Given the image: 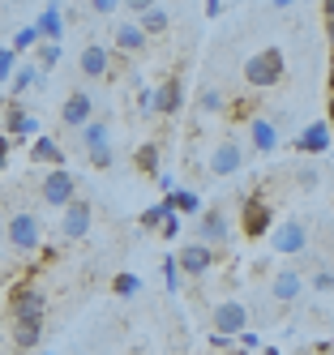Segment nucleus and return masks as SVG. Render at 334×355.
I'll use <instances>...</instances> for the list:
<instances>
[{"mask_svg": "<svg viewBox=\"0 0 334 355\" xmlns=\"http://www.w3.org/2000/svg\"><path fill=\"white\" fill-rule=\"evenodd\" d=\"M159 236H163V240H176V236H180V214H176V210L159 223Z\"/></svg>", "mask_w": 334, "mask_h": 355, "instance_id": "c9c22d12", "label": "nucleus"}, {"mask_svg": "<svg viewBox=\"0 0 334 355\" xmlns=\"http://www.w3.org/2000/svg\"><path fill=\"white\" fill-rule=\"evenodd\" d=\"M9 150H13V137H9V133H0V171H5V159H9Z\"/></svg>", "mask_w": 334, "mask_h": 355, "instance_id": "79ce46f5", "label": "nucleus"}, {"mask_svg": "<svg viewBox=\"0 0 334 355\" xmlns=\"http://www.w3.org/2000/svg\"><path fill=\"white\" fill-rule=\"evenodd\" d=\"M274 5H278V9H287V5H296V0H274Z\"/></svg>", "mask_w": 334, "mask_h": 355, "instance_id": "09e8293b", "label": "nucleus"}, {"mask_svg": "<svg viewBox=\"0 0 334 355\" xmlns=\"http://www.w3.org/2000/svg\"><path fill=\"white\" fill-rule=\"evenodd\" d=\"M322 17H326L330 26H334V0H322Z\"/></svg>", "mask_w": 334, "mask_h": 355, "instance_id": "49530a36", "label": "nucleus"}, {"mask_svg": "<svg viewBox=\"0 0 334 355\" xmlns=\"http://www.w3.org/2000/svg\"><path fill=\"white\" fill-rule=\"evenodd\" d=\"M39 197H43V206L65 210L69 201L77 197V175H73L69 167H47L43 180H39Z\"/></svg>", "mask_w": 334, "mask_h": 355, "instance_id": "20e7f679", "label": "nucleus"}, {"mask_svg": "<svg viewBox=\"0 0 334 355\" xmlns=\"http://www.w3.org/2000/svg\"><path fill=\"white\" fill-rule=\"evenodd\" d=\"M223 13V0H206V17H219Z\"/></svg>", "mask_w": 334, "mask_h": 355, "instance_id": "a18cd8bd", "label": "nucleus"}, {"mask_svg": "<svg viewBox=\"0 0 334 355\" xmlns=\"http://www.w3.org/2000/svg\"><path fill=\"white\" fill-rule=\"evenodd\" d=\"M180 270H176V257H163V278H167V291L176 295V287H180V278H176Z\"/></svg>", "mask_w": 334, "mask_h": 355, "instance_id": "58836bf2", "label": "nucleus"}, {"mask_svg": "<svg viewBox=\"0 0 334 355\" xmlns=\"http://www.w3.org/2000/svg\"><path fill=\"white\" fill-rule=\"evenodd\" d=\"M0 240H5V223H0Z\"/></svg>", "mask_w": 334, "mask_h": 355, "instance_id": "603ef678", "label": "nucleus"}, {"mask_svg": "<svg viewBox=\"0 0 334 355\" xmlns=\"http://www.w3.org/2000/svg\"><path fill=\"white\" fill-rule=\"evenodd\" d=\"M31 163H39V167H65V150L56 146V137L39 133V137L31 141Z\"/></svg>", "mask_w": 334, "mask_h": 355, "instance_id": "4be33fe9", "label": "nucleus"}, {"mask_svg": "<svg viewBox=\"0 0 334 355\" xmlns=\"http://www.w3.org/2000/svg\"><path fill=\"white\" fill-rule=\"evenodd\" d=\"M231 355H244V351H240V347H236V351H231Z\"/></svg>", "mask_w": 334, "mask_h": 355, "instance_id": "864d4df0", "label": "nucleus"}, {"mask_svg": "<svg viewBox=\"0 0 334 355\" xmlns=\"http://www.w3.org/2000/svg\"><path fill=\"white\" fill-rule=\"evenodd\" d=\"M326 124L334 129V90H330V107H326Z\"/></svg>", "mask_w": 334, "mask_h": 355, "instance_id": "de8ad7c7", "label": "nucleus"}, {"mask_svg": "<svg viewBox=\"0 0 334 355\" xmlns=\"http://www.w3.org/2000/svg\"><path fill=\"white\" fill-rule=\"evenodd\" d=\"M266 355H278V351H274V347H266Z\"/></svg>", "mask_w": 334, "mask_h": 355, "instance_id": "3c124183", "label": "nucleus"}, {"mask_svg": "<svg viewBox=\"0 0 334 355\" xmlns=\"http://www.w3.org/2000/svg\"><path fill=\"white\" fill-rule=\"evenodd\" d=\"M146 31L137 26V21H120V26H116V39H112V52L116 56H142L146 52Z\"/></svg>", "mask_w": 334, "mask_h": 355, "instance_id": "2eb2a0df", "label": "nucleus"}, {"mask_svg": "<svg viewBox=\"0 0 334 355\" xmlns=\"http://www.w3.org/2000/svg\"><path fill=\"white\" fill-rule=\"evenodd\" d=\"M133 167L146 175V180H154L163 167H159V141H142L137 146V155H133Z\"/></svg>", "mask_w": 334, "mask_h": 355, "instance_id": "a878e982", "label": "nucleus"}, {"mask_svg": "<svg viewBox=\"0 0 334 355\" xmlns=\"http://www.w3.org/2000/svg\"><path fill=\"white\" fill-rule=\"evenodd\" d=\"M137 287H142V283H137V274H128V270L112 278V291H116L120 300H133V295H137Z\"/></svg>", "mask_w": 334, "mask_h": 355, "instance_id": "7c9ffc66", "label": "nucleus"}, {"mask_svg": "<svg viewBox=\"0 0 334 355\" xmlns=\"http://www.w3.org/2000/svg\"><path fill=\"white\" fill-rule=\"evenodd\" d=\"M180 107H185V82L163 78V86L154 90V116H180Z\"/></svg>", "mask_w": 334, "mask_h": 355, "instance_id": "dca6fc26", "label": "nucleus"}, {"mask_svg": "<svg viewBox=\"0 0 334 355\" xmlns=\"http://www.w3.org/2000/svg\"><path fill=\"white\" fill-rule=\"evenodd\" d=\"M227 107H231V120H240V124H244V120L253 116L257 103H249V98H236V103H227Z\"/></svg>", "mask_w": 334, "mask_h": 355, "instance_id": "e433bc0d", "label": "nucleus"}, {"mask_svg": "<svg viewBox=\"0 0 334 355\" xmlns=\"http://www.w3.org/2000/svg\"><path fill=\"white\" fill-rule=\"evenodd\" d=\"M13 69H17V52L13 47H0V86L13 78Z\"/></svg>", "mask_w": 334, "mask_h": 355, "instance_id": "473e14b6", "label": "nucleus"}, {"mask_svg": "<svg viewBox=\"0 0 334 355\" xmlns=\"http://www.w3.org/2000/svg\"><path fill=\"white\" fill-rule=\"evenodd\" d=\"M137 26L146 31V39H154V35H167L172 17H167V9H163V5H150L146 13H137Z\"/></svg>", "mask_w": 334, "mask_h": 355, "instance_id": "393cba45", "label": "nucleus"}, {"mask_svg": "<svg viewBox=\"0 0 334 355\" xmlns=\"http://www.w3.org/2000/svg\"><path fill=\"white\" fill-rule=\"evenodd\" d=\"M137 107H142L146 116L154 112V90H142V94H137Z\"/></svg>", "mask_w": 334, "mask_h": 355, "instance_id": "37998d69", "label": "nucleus"}, {"mask_svg": "<svg viewBox=\"0 0 334 355\" xmlns=\"http://www.w3.org/2000/svg\"><path fill=\"white\" fill-rule=\"evenodd\" d=\"M35 52H39L35 64H39L43 73H51V69L60 64V43H43V39H39V43H35Z\"/></svg>", "mask_w": 334, "mask_h": 355, "instance_id": "c756f323", "label": "nucleus"}, {"mask_svg": "<svg viewBox=\"0 0 334 355\" xmlns=\"http://www.w3.org/2000/svg\"><path fill=\"white\" fill-rule=\"evenodd\" d=\"M240 167H244V146H240L236 137L215 141V150H210V175H215V180H223V175H236Z\"/></svg>", "mask_w": 334, "mask_h": 355, "instance_id": "6e6552de", "label": "nucleus"}, {"mask_svg": "<svg viewBox=\"0 0 334 355\" xmlns=\"http://www.w3.org/2000/svg\"><path fill=\"white\" fill-rule=\"evenodd\" d=\"M86 120H94V98L86 90H73L65 98V107H60V124H69V129H82Z\"/></svg>", "mask_w": 334, "mask_h": 355, "instance_id": "f3484780", "label": "nucleus"}, {"mask_svg": "<svg viewBox=\"0 0 334 355\" xmlns=\"http://www.w3.org/2000/svg\"><path fill=\"white\" fill-rule=\"evenodd\" d=\"M197 236H201V244H227V240H231L227 214H223V210H201V214H197Z\"/></svg>", "mask_w": 334, "mask_h": 355, "instance_id": "4468645a", "label": "nucleus"}, {"mask_svg": "<svg viewBox=\"0 0 334 355\" xmlns=\"http://www.w3.org/2000/svg\"><path fill=\"white\" fill-rule=\"evenodd\" d=\"M296 150H300V155H330V124L326 120H313V124H304V129H300V137L292 141Z\"/></svg>", "mask_w": 334, "mask_h": 355, "instance_id": "ddd939ff", "label": "nucleus"}, {"mask_svg": "<svg viewBox=\"0 0 334 355\" xmlns=\"http://www.w3.org/2000/svg\"><path fill=\"white\" fill-rule=\"evenodd\" d=\"M35 43H39V31H35V26H22V31L13 35V43H9V47H13V52L22 56V52H31Z\"/></svg>", "mask_w": 334, "mask_h": 355, "instance_id": "2f4dec72", "label": "nucleus"}, {"mask_svg": "<svg viewBox=\"0 0 334 355\" xmlns=\"http://www.w3.org/2000/svg\"><path fill=\"white\" fill-rule=\"evenodd\" d=\"M283 78H287L283 47H262V52H253L244 60V86L249 90H274V86H283Z\"/></svg>", "mask_w": 334, "mask_h": 355, "instance_id": "f257e3e1", "label": "nucleus"}, {"mask_svg": "<svg viewBox=\"0 0 334 355\" xmlns=\"http://www.w3.org/2000/svg\"><path fill=\"white\" fill-rule=\"evenodd\" d=\"M86 5H90L94 17H112V13L120 9V0H86Z\"/></svg>", "mask_w": 334, "mask_h": 355, "instance_id": "f704fd0d", "label": "nucleus"}, {"mask_svg": "<svg viewBox=\"0 0 334 355\" xmlns=\"http://www.w3.org/2000/svg\"><path fill=\"white\" fill-rule=\"evenodd\" d=\"M176 270L180 274H189V278H201V274H210L215 270V244H180L176 252Z\"/></svg>", "mask_w": 334, "mask_h": 355, "instance_id": "0eeeda50", "label": "nucleus"}, {"mask_svg": "<svg viewBox=\"0 0 334 355\" xmlns=\"http://www.w3.org/2000/svg\"><path fill=\"white\" fill-rule=\"evenodd\" d=\"M249 146L257 150V155H270V150L278 146V124L266 120V116H249Z\"/></svg>", "mask_w": 334, "mask_h": 355, "instance_id": "a211bd4d", "label": "nucleus"}, {"mask_svg": "<svg viewBox=\"0 0 334 355\" xmlns=\"http://www.w3.org/2000/svg\"><path fill=\"white\" fill-rule=\"evenodd\" d=\"M0 133H9L13 141H22V137H39V120L26 112L22 103H9L5 112H0Z\"/></svg>", "mask_w": 334, "mask_h": 355, "instance_id": "9b49d317", "label": "nucleus"}, {"mask_svg": "<svg viewBox=\"0 0 334 355\" xmlns=\"http://www.w3.org/2000/svg\"><path fill=\"white\" fill-rule=\"evenodd\" d=\"M43 355H47V351H43Z\"/></svg>", "mask_w": 334, "mask_h": 355, "instance_id": "6e6d98bb", "label": "nucleus"}, {"mask_svg": "<svg viewBox=\"0 0 334 355\" xmlns=\"http://www.w3.org/2000/svg\"><path fill=\"white\" fill-rule=\"evenodd\" d=\"M47 313V295L35 287V283H13L9 287V321H43Z\"/></svg>", "mask_w": 334, "mask_h": 355, "instance_id": "7ed1b4c3", "label": "nucleus"}, {"mask_svg": "<svg viewBox=\"0 0 334 355\" xmlns=\"http://www.w3.org/2000/svg\"><path fill=\"white\" fill-rule=\"evenodd\" d=\"M90 223H94L90 201L73 197L69 206H65V223H60V232H65V240H86V236H90Z\"/></svg>", "mask_w": 334, "mask_h": 355, "instance_id": "1a4fd4ad", "label": "nucleus"}, {"mask_svg": "<svg viewBox=\"0 0 334 355\" xmlns=\"http://www.w3.org/2000/svg\"><path fill=\"white\" fill-rule=\"evenodd\" d=\"M330 90H334V69H330Z\"/></svg>", "mask_w": 334, "mask_h": 355, "instance_id": "8fccbe9b", "label": "nucleus"}, {"mask_svg": "<svg viewBox=\"0 0 334 355\" xmlns=\"http://www.w3.org/2000/svg\"><path fill=\"white\" fill-rule=\"evenodd\" d=\"M77 73H82V78H90V82L112 78V52H108L103 43H86L82 56H77Z\"/></svg>", "mask_w": 334, "mask_h": 355, "instance_id": "f8f14e48", "label": "nucleus"}, {"mask_svg": "<svg viewBox=\"0 0 334 355\" xmlns=\"http://www.w3.org/2000/svg\"><path fill=\"white\" fill-rule=\"evenodd\" d=\"M240 329H249V309L240 300H223L215 304V334H227V338H236Z\"/></svg>", "mask_w": 334, "mask_h": 355, "instance_id": "9d476101", "label": "nucleus"}, {"mask_svg": "<svg viewBox=\"0 0 334 355\" xmlns=\"http://www.w3.org/2000/svg\"><path fill=\"white\" fill-rule=\"evenodd\" d=\"M35 31H39L43 43H60V39H65V13H60V5H43Z\"/></svg>", "mask_w": 334, "mask_h": 355, "instance_id": "412c9836", "label": "nucleus"}, {"mask_svg": "<svg viewBox=\"0 0 334 355\" xmlns=\"http://www.w3.org/2000/svg\"><path fill=\"white\" fill-rule=\"evenodd\" d=\"M0 334H5V321H0Z\"/></svg>", "mask_w": 334, "mask_h": 355, "instance_id": "5fc2aeb1", "label": "nucleus"}, {"mask_svg": "<svg viewBox=\"0 0 334 355\" xmlns=\"http://www.w3.org/2000/svg\"><path fill=\"white\" fill-rule=\"evenodd\" d=\"M300 291H304V274H300V270H278V274L270 278V295H274L278 304L300 300Z\"/></svg>", "mask_w": 334, "mask_h": 355, "instance_id": "6ab92c4d", "label": "nucleus"}, {"mask_svg": "<svg viewBox=\"0 0 334 355\" xmlns=\"http://www.w3.org/2000/svg\"><path fill=\"white\" fill-rule=\"evenodd\" d=\"M270 240L278 257H300L308 248V223L304 218H283L278 227H270Z\"/></svg>", "mask_w": 334, "mask_h": 355, "instance_id": "39448f33", "label": "nucleus"}, {"mask_svg": "<svg viewBox=\"0 0 334 355\" xmlns=\"http://www.w3.org/2000/svg\"><path fill=\"white\" fill-rule=\"evenodd\" d=\"M308 283H313V291H334V274H330V270H317Z\"/></svg>", "mask_w": 334, "mask_h": 355, "instance_id": "ea45409f", "label": "nucleus"}, {"mask_svg": "<svg viewBox=\"0 0 334 355\" xmlns=\"http://www.w3.org/2000/svg\"><path fill=\"white\" fill-rule=\"evenodd\" d=\"M5 240H9L13 252H35V248H43V223H39V214L35 210H17L5 223Z\"/></svg>", "mask_w": 334, "mask_h": 355, "instance_id": "f03ea898", "label": "nucleus"}, {"mask_svg": "<svg viewBox=\"0 0 334 355\" xmlns=\"http://www.w3.org/2000/svg\"><path fill=\"white\" fill-rule=\"evenodd\" d=\"M86 159H90V167H94V171H108V167H112V146H99V150H86Z\"/></svg>", "mask_w": 334, "mask_h": 355, "instance_id": "72a5a7b5", "label": "nucleus"}, {"mask_svg": "<svg viewBox=\"0 0 334 355\" xmlns=\"http://www.w3.org/2000/svg\"><path fill=\"white\" fill-rule=\"evenodd\" d=\"M270 227H274L270 201H266V197H249L244 210H240V232H244L249 240H262V236H270Z\"/></svg>", "mask_w": 334, "mask_h": 355, "instance_id": "423d86ee", "label": "nucleus"}, {"mask_svg": "<svg viewBox=\"0 0 334 355\" xmlns=\"http://www.w3.org/2000/svg\"><path fill=\"white\" fill-rule=\"evenodd\" d=\"M197 112H206V116H223V112H227V94H223L219 86H206V90L197 94Z\"/></svg>", "mask_w": 334, "mask_h": 355, "instance_id": "cd10ccee", "label": "nucleus"}, {"mask_svg": "<svg viewBox=\"0 0 334 355\" xmlns=\"http://www.w3.org/2000/svg\"><path fill=\"white\" fill-rule=\"evenodd\" d=\"M154 184H159V189H163V197H167V193L176 189V180H172V175H167V171H159V175H154Z\"/></svg>", "mask_w": 334, "mask_h": 355, "instance_id": "c03bdc74", "label": "nucleus"}, {"mask_svg": "<svg viewBox=\"0 0 334 355\" xmlns=\"http://www.w3.org/2000/svg\"><path fill=\"white\" fill-rule=\"evenodd\" d=\"M172 214V206H167V197L163 201H154V206H146L142 214H137V227H142V232H159V223Z\"/></svg>", "mask_w": 334, "mask_h": 355, "instance_id": "c85d7f7f", "label": "nucleus"}, {"mask_svg": "<svg viewBox=\"0 0 334 355\" xmlns=\"http://www.w3.org/2000/svg\"><path fill=\"white\" fill-rule=\"evenodd\" d=\"M167 206H172L176 214H201V197H197L193 189H180V184H176V189L167 193Z\"/></svg>", "mask_w": 334, "mask_h": 355, "instance_id": "bb28decb", "label": "nucleus"}, {"mask_svg": "<svg viewBox=\"0 0 334 355\" xmlns=\"http://www.w3.org/2000/svg\"><path fill=\"white\" fill-rule=\"evenodd\" d=\"M43 82H47V73H43L39 64H17L13 78H9L5 86H9V98H22L26 90H35V86H43Z\"/></svg>", "mask_w": 334, "mask_h": 355, "instance_id": "aec40b11", "label": "nucleus"}, {"mask_svg": "<svg viewBox=\"0 0 334 355\" xmlns=\"http://www.w3.org/2000/svg\"><path fill=\"white\" fill-rule=\"evenodd\" d=\"M296 184H300V189L308 193V189H317V184H322V175H317L313 167H304V171H296Z\"/></svg>", "mask_w": 334, "mask_h": 355, "instance_id": "4c0bfd02", "label": "nucleus"}, {"mask_svg": "<svg viewBox=\"0 0 334 355\" xmlns=\"http://www.w3.org/2000/svg\"><path fill=\"white\" fill-rule=\"evenodd\" d=\"M150 5H159V0H120V9H128V13H146Z\"/></svg>", "mask_w": 334, "mask_h": 355, "instance_id": "a19ab883", "label": "nucleus"}, {"mask_svg": "<svg viewBox=\"0 0 334 355\" xmlns=\"http://www.w3.org/2000/svg\"><path fill=\"white\" fill-rule=\"evenodd\" d=\"M9 334H13L17 351H35L43 338V321H9Z\"/></svg>", "mask_w": 334, "mask_h": 355, "instance_id": "5701e85b", "label": "nucleus"}, {"mask_svg": "<svg viewBox=\"0 0 334 355\" xmlns=\"http://www.w3.org/2000/svg\"><path fill=\"white\" fill-rule=\"evenodd\" d=\"M77 141H82V150L112 146V129H108V120H86L82 129H77Z\"/></svg>", "mask_w": 334, "mask_h": 355, "instance_id": "b1692460", "label": "nucleus"}]
</instances>
